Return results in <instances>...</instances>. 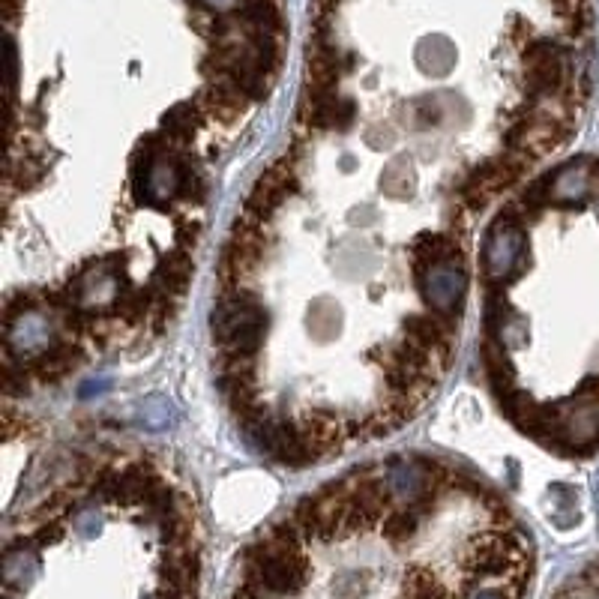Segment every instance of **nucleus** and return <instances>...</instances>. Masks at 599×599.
<instances>
[{
	"mask_svg": "<svg viewBox=\"0 0 599 599\" xmlns=\"http://www.w3.org/2000/svg\"><path fill=\"white\" fill-rule=\"evenodd\" d=\"M387 492L357 480L309 498L243 552L228 599H525L531 543L504 507L432 540V495Z\"/></svg>",
	"mask_w": 599,
	"mask_h": 599,
	"instance_id": "f257e3e1",
	"label": "nucleus"
},
{
	"mask_svg": "<svg viewBox=\"0 0 599 599\" xmlns=\"http://www.w3.org/2000/svg\"><path fill=\"white\" fill-rule=\"evenodd\" d=\"M198 549L180 507L162 534L132 552L96 558L57 537H27L6 549L3 599H198Z\"/></svg>",
	"mask_w": 599,
	"mask_h": 599,
	"instance_id": "f03ea898",
	"label": "nucleus"
},
{
	"mask_svg": "<svg viewBox=\"0 0 599 599\" xmlns=\"http://www.w3.org/2000/svg\"><path fill=\"white\" fill-rule=\"evenodd\" d=\"M555 599H599V561L582 570L576 579H570Z\"/></svg>",
	"mask_w": 599,
	"mask_h": 599,
	"instance_id": "7ed1b4c3",
	"label": "nucleus"
}]
</instances>
